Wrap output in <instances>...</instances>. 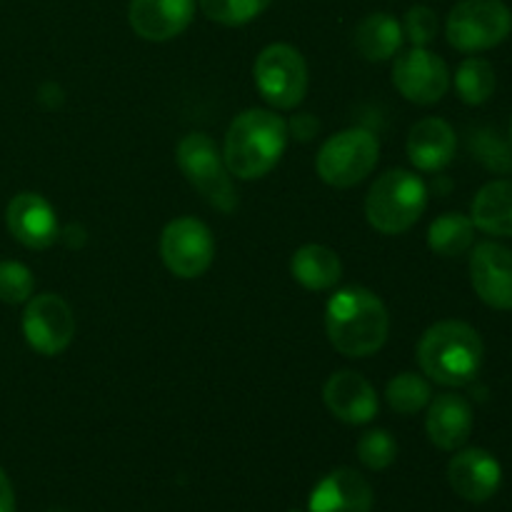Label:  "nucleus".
Wrapping results in <instances>:
<instances>
[{"mask_svg":"<svg viewBox=\"0 0 512 512\" xmlns=\"http://www.w3.org/2000/svg\"><path fill=\"white\" fill-rule=\"evenodd\" d=\"M390 318L383 300L368 288H343L328 300L325 333L345 358H370L388 340Z\"/></svg>","mask_w":512,"mask_h":512,"instance_id":"1","label":"nucleus"},{"mask_svg":"<svg viewBox=\"0 0 512 512\" xmlns=\"http://www.w3.org/2000/svg\"><path fill=\"white\" fill-rule=\"evenodd\" d=\"M288 145V123L263 108H250L230 123L223 160L238 180H260L280 163Z\"/></svg>","mask_w":512,"mask_h":512,"instance_id":"2","label":"nucleus"},{"mask_svg":"<svg viewBox=\"0 0 512 512\" xmlns=\"http://www.w3.org/2000/svg\"><path fill=\"white\" fill-rule=\"evenodd\" d=\"M485 360L483 338L463 320L430 325L418 343V365L430 380L445 388H463L478 378Z\"/></svg>","mask_w":512,"mask_h":512,"instance_id":"3","label":"nucleus"},{"mask_svg":"<svg viewBox=\"0 0 512 512\" xmlns=\"http://www.w3.org/2000/svg\"><path fill=\"white\" fill-rule=\"evenodd\" d=\"M428 208V188L410 170H388L365 198V218L378 233L400 235L413 228Z\"/></svg>","mask_w":512,"mask_h":512,"instance_id":"4","label":"nucleus"},{"mask_svg":"<svg viewBox=\"0 0 512 512\" xmlns=\"http://www.w3.org/2000/svg\"><path fill=\"white\" fill-rule=\"evenodd\" d=\"M180 173L190 185L220 213H233L238 208V193L225 168L223 153L215 140L205 133H188L175 150Z\"/></svg>","mask_w":512,"mask_h":512,"instance_id":"5","label":"nucleus"},{"mask_svg":"<svg viewBox=\"0 0 512 512\" xmlns=\"http://www.w3.org/2000/svg\"><path fill=\"white\" fill-rule=\"evenodd\" d=\"M380 158L378 135L365 128H348L333 135L320 148L315 168L323 183L333 188H353L375 170Z\"/></svg>","mask_w":512,"mask_h":512,"instance_id":"6","label":"nucleus"},{"mask_svg":"<svg viewBox=\"0 0 512 512\" xmlns=\"http://www.w3.org/2000/svg\"><path fill=\"white\" fill-rule=\"evenodd\" d=\"M512 33V13L503 0H463L445 23L448 43L460 53H480L503 43Z\"/></svg>","mask_w":512,"mask_h":512,"instance_id":"7","label":"nucleus"},{"mask_svg":"<svg viewBox=\"0 0 512 512\" xmlns=\"http://www.w3.org/2000/svg\"><path fill=\"white\" fill-rule=\"evenodd\" d=\"M253 75L265 103L278 110L295 108L308 93V65L300 50L288 43H273L260 50Z\"/></svg>","mask_w":512,"mask_h":512,"instance_id":"8","label":"nucleus"},{"mask_svg":"<svg viewBox=\"0 0 512 512\" xmlns=\"http://www.w3.org/2000/svg\"><path fill=\"white\" fill-rule=\"evenodd\" d=\"M160 258L175 278H200L215 260L213 233L198 218L170 220L160 235Z\"/></svg>","mask_w":512,"mask_h":512,"instance_id":"9","label":"nucleus"},{"mask_svg":"<svg viewBox=\"0 0 512 512\" xmlns=\"http://www.w3.org/2000/svg\"><path fill=\"white\" fill-rule=\"evenodd\" d=\"M23 335L35 353L53 358L75 338V315L60 295L43 293L25 303Z\"/></svg>","mask_w":512,"mask_h":512,"instance_id":"10","label":"nucleus"},{"mask_svg":"<svg viewBox=\"0 0 512 512\" xmlns=\"http://www.w3.org/2000/svg\"><path fill=\"white\" fill-rule=\"evenodd\" d=\"M393 85L410 103L435 105L450 88L448 63L428 48H410L395 58Z\"/></svg>","mask_w":512,"mask_h":512,"instance_id":"11","label":"nucleus"},{"mask_svg":"<svg viewBox=\"0 0 512 512\" xmlns=\"http://www.w3.org/2000/svg\"><path fill=\"white\" fill-rule=\"evenodd\" d=\"M470 283L493 310H512V250L500 243H480L470 255Z\"/></svg>","mask_w":512,"mask_h":512,"instance_id":"12","label":"nucleus"},{"mask_svg":"<svg viewBox=\"0 0 512 512\" xmlns=\"http://www.w3.org/2000/svg\"><path fill=\"white\" fill-rule=\"evenodd\" d=\"M5 223L10 235L30 250L50 248L60 235L55 208L38 193L15 195L5 210Z\"/></svg>","mask_w":512,"mask_h":512,"instance_id":"13","label":"nucleus"},{"mask_svg":"<svg viewBox=\"0 0 512 512\" xmlns=\"http://www.w3.org/2000/svg\"><path fill=\"white\" fill-rule=\"evenodd\" d=\"M195 0H130L128 23L143 40L165 43L193 23Z\"/></svg>","mask_w":512,"mask_h":512,"instance_id":"14","label":"nucleus"},{"mask_svg":"<svg viewBox=\"0 0 512 512\" xmlns=\"http://www.w3.org/2000/svg\"><path fill=\"white\" fill-rule=\"evenodd\" d=\"M448 483L455 495L468 503H485L498 493L503 483V470L500 463L480 448L460 450L448 465Z\"/></svg>","mask_w":512,"mask_h":512,"instance_id":"15","label":"nucleus"},{"mask_svg":"<svg viewBox=\"0 0 512 512\" xmlns=\"http://www.w3.org/2000/svg\"><path fill=\"white\" fill-rule=\"evenodd\" d=\"M325 408L348 425H365L378 415V393L373 385L353 370H340L323 388Z\"/></svg>","mask_w":512,"mask_h":512,"instance_id":"16","label":"nucleus"},{"mask_svg":"<svg viewBox=\"0 0 512 512\" xmlns=\"http://www.w3.org/2000/svg\"><path fill=\"white\" fill-rule=\"evenodd\" d=\"M373 488L353 468H338L325 475L310 493L308 512H370Z\"/></svg>","mask_w":512,"mask_h":512,"instance_id":"17","label":"nucleus"},{"mask_svg":"<svg viewBox=\"0 0 512 512\" xmlns=\"http://www.w3.org/2000/svg\"><path fill=\"white\" fill-rule=\"evenodd\" d=\"M425 430L435 448L460 450L473 433V408L463 395L443 393L428 403Z\"/></svg>","mask_w":512,"mask_h":512,"instance_id":"18","label":"nucleus"},{"mask_svg":"<svg viewBox=\"0 0 512 512\" xmlns=\"http://www.w3.org/2000/svg\"><path fill=\"white\" fill-rule=\"evenodd\" d=\"M458 150V138L443 118H423L410 128L408 158L423 173H438L448 168Z\"/></svg>","mask_w":512,"mask_h":512,"instance_id":"19","label":"nucleus"},{"mask_svg":"<svg viewBox=\"0 0 512 512\" xmlns=\"http://www.w3.org/2000/svg\"><path fill=\"white\" fill-rule=\"evenodd\" d=\"M355 50L370 63H385L395 58L405 43L403 25L390 13H370L355 28Z\"/></svg>","mask_w":512,"mask_h":512,"instance_id":"20","label":"nucleus"},{"mask_svg":"<svg viewBox=\"0 0 512 512\" xmlns=\"http://www.w3.org/2000/svg\"><path fill=\"white\" fill-rule=\"evenodd\" d=\"M470 220L483 233L512 238V180H493L483 185L473 200Z\"/></svg>","mask_w":512,"mask_h":512,"instance_id":"21","label":"nucleus"},{"mask_svg":"<svg viewBox=\"0 0 512 512\" xmlns=\"http://www.w3.org/2000/svg\"><path fill=\"white\" fill-rule=\"evenodd\" d=\"M290 273L303 288L308 290H330L343 278V263L338 253L328 245H303L290 258Z\"/></svg>","mask_w":512,"mask_h":512,"instance_id":"22","label":"nucleus"},{"mask_svg":"<svg viewBox=\"0 0 512 512\" xmlns=\"http://www.w3.org/2000/svg\"><path fill=\"white\" fill-rule=\"evenodd\" d=\"M475 240V225L463 213H445L430 223L428 248L440 258H458L468 253Z\"/></svg>","mask_w":512,"mask_h":512,"instance_id":"23","label":"nucleus"},{"mask_svg":"<svg viewBox=\"0 0 512 512\" xmlns=\"http://www.w3.org/2000/svg\"><path fill=\"white\" fill-rule=\"evenodd\" d=\"M495 70L485 58H465L455 73V90L465 105H483L495 93Z\"/></svg>","mask_w":512,"mask_h":512,"instance_id":"24","label":"nucleus"},{"mask_svg":"<svg viewBox=\"0 0 512 512\" xmlns=\"http://www.w3.org/2000/svg\"><path fill=\"white\" fill-rule=\"evenodd\" d=\"M388 405L400 415H415L433 400V388L423 375L400 373L395 375L385 390Z\"/></svg>","mask_w":512,"mask_h":512,"instance_id":"25","label":"nucleus"},{"mask_svg":"<svg viewBox=\"0 0 512 512\" xmlns=\"http://www.w3.org/2000/svg\"><path fill=\"white\" fill-rule=\"evenodd\" d=\"M470 153L475 155L478 163L493 173L508 175L512 173V143L505 140L498 130L478 128L470 135Z\"/></svg>","mask_w":512,"mask_h":512,"instance_id":"26","label":"nucleus"},{"mask_svg":"<svg viewBox=\"0 0 512 512\" xmlns=\"http://www.w3.org/2000/svg\"><path fill=\"white\" fill-rule=\"evenodd\" d=\"M273 0H200L205 18L213 23L238 28V25L250 23L258 15H263L270 8Z\"/></svg>","mask_w":512,"mask_h":512,"instance_id":"27","label":"nucleus"},{"mask_svg":"<svg viewBox=\"0 0 512 512\" xmlns=\"http://www.w3.org/2000/svg\"><path fill=\"white\" fill-rule=\"evenodd\" d=\"M358 458L365 468L385 470L398 458V443L388 430H368L358 440Z\"/></svg>","mask_w":512,"mask_h":512,"instance_id":"28","label":"nucleus"},{"mask_svg":"<svg viewBox=\"0 0 512 512\" xmlns=\"http://www.w3.org/2000/svg\"><path fill=\"white\" fill-rule=\"evenodd\" d=\"M33 273L18 260L0 263V300L8 305H23L33 298Z\"/></svg>","mask_w":512,"mask_h":512,"instance_id":"29","label":"nucleus"},{"mask_svg":"<svg viewBox=\"0 0 512 512\" xmlns=\"http://www.w3.org/2000/svg\"><path fill=\"white\" fill-rule=\"evenodd\" d=\"M403 33L413 43V48H425L438 35V15L425 5H415L405 13Z\"/></svg>","mask_w":512,"mask_h":512,"instance_id":"30","label":"nucleus"},{"mask_svg":"<svg viewBox=\"0 0 512 512\" xmlns=\"http://www.w3.org/2000/svg\"><path fill=\"white\" fill-rule=\"evenodd\" d=\"M290 130H293V135L300 143H308V140H313L318 135L320 123L310 113H300L290 120Z\"/></svg>","mask_w":512,"mask_h":512,"instance_id":"31","label":"nucleus"},{"mask_svg":"<svg viewBox=\"0 0 512 512\" xmlns=\"http://www.w3.org/2000/svg\"><path fill=\"white\" fill-rule=\"evenodd\" d=\"M0 512H15L13 485H10V478L3 468H0Z\"/></svg>","mask_w":512,"mask_h":512,"instance_id":"32","label":"nucleus"},{"mask_svg":"<svg viewBox=\"0 0 512 512\" xmlns=\"http://www.w3.org/2000/svg\"><path fill=\"white\" fill-rule=\"evenodd\" d=\"M288 512H303V510H288Z\"/></svg>","mask_w":512,"mask_h":512,"instance_id":"33","label":"nucleus"},{"mask_svg":"<svg viewBox=\"0 0 512 512\" xmlns=\"http://www.w3.org/2000/svg\"><path fill=\"white\" fill-rule=\"evenodd\" d=\"M50 512H65V510H50Z\"/></svg>","mask_w":512,"mask_h":512,"instance_id":"34","label":"nucleus"},{"mask_svg":"<svg viewBox=\"0 0 512 512\" xmlns=\"http://www.w3.org/2000/svg\"><path fill=\"white\" fill-rule=\"evenodd\" d=\"M510 135H512V123H510Z\"/></svg>","mask_w":512,"mask_h":512,"instance_id":"35","label":"nucleus"}]
</instances>
